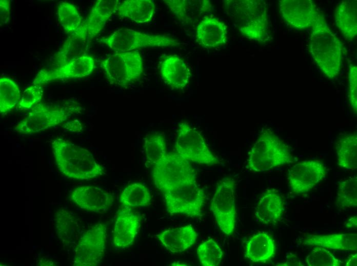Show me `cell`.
Masks as SVG:
<instances>
[{
	"label": "cell",
	"mask_w": 357,
	"mask_h": 266,
	"mask_svg": "<svg viewBox=\"0 0 357 266\" xmlns=\"http://www.w3.org/2000/svg\"><path fill=\"white\" fill-rule=\"evenodd\" d=\"M52 154L60 172L67 178L90 180L104 175V167L87 149L63 138L51 142Z\"/></svg>",
	"instance_id": "cell-1"
},
{
	"label": "cell",
	"mask_w": 357,
	"mask_h": 266,
	"mask_svg": "<svg viewBox=\"0 0 357 266\" xmlns=\"http://www.w3.org/2000/svg\"><path fill=\"white\" fill-rule=\"evenodd\" d=\"M223 8L240 33L257 42L269 38V24L266 3L261 0L224 1Z\"/></svg>",
	"instance_id": "cell-2"
},
{
	"label": "cell",
	"mask_w": 357,
	"mask_h": 266,
	"mask_svg": "<svg viewBox=\"0 0 357 266\" xmlns=\"http://www.w3.org/2000/svg\"><path fill=\"white\" fill-rule=\"evenodd\" d=\"M308 47L313 59L325 75L333 79L339 74L343 45L321 13H319L311 27Z\"/></svg>",
	"instance_id": "cell-3"
},
{
	"label": "cell",
	"mask_w": 357,
	"mask_h": 266,
	"mask_svg": "<svg viewBox=\"0 0 357 266\" xmlns=\"http://www.w3.org/2000/svg\"><path fill=\"white\" fill-rule=\"evenodd\" d=\"M293 162L288 145L267 129L262 132L251 148L246 167L252 172H263Z\"/></svg>",
	"instance_id": "cell-4"
},
{
	"label": "cell",
	"mask_w": 357,
	"mask_h": 266,
	"mask_svg": "<svg viewBox=\"0 0 357 266\" xmlns=\"http://www.w3.org/2000/svg\"><path fill=\"white\" fill-rule=\"evenodd\" d=\"M82 109L74 101L51 105L41 102L31 108L28 115L16 124L14 130L24 135L39 132L64 122Z\"/></svg>",
	"instance_id": "cell-5"
},
{
	"label": "cell",
	"mask_w": 357,
	"mask_h": 266,
	"mask_svg": "<svg viewBox=\"0 0 357 266\" xmlns=\"http://www.w3.org/2000/svg\"><path fill=\"white\" fill-rule=\"evenodd\" d=\"M167 211L171 215L183 214L192 218L203 215L206 196L196 183H189L163 188Z\"/></svg>",
	"instance_id": "cell-6"
},
{
	"label": "cell",
	"mask_w": 357,
	"mask_h": 266,
	"mask_svg": "<svg viewBox=\"0 0 357 266\" xmlns=\"http://www.w3.org/2000/svg\"><path fill=\"white\" fill-rule=\"evenodd\" d=\"M98 42L116 52L133 51L148 47H174L181 44L176 38L166 34H152L131 29L121 28Z\"/></svg>",
	"instance_id": "cell-7"
},
{
	"label": "cell",
	"mask_w": 357,
	"mask_h": 266,
	"mask_svg": "<svg viewBox=\"0 0 357 266\" xmlns=\"http://www.w3.org/2000/svg\"><path fill=\"white\" fill-rule=\"evenodd\" d=\"M109 81L126 86L137 80L143 72L141 55L137 51L115 52L100 61Z\"/></svg>",
	"instance_id": "cell-8"
},
{
	"label": "cell",
	"mask_w": 357,
	"mask_h": 266,
	"mask_svg": "<svg viewBox=\"0 0 357 266\" xmlns=\"http://www.w3.org/2000/svg\"><path fill=\"white\" fill-rule=\"evenodd\" d=\"M174 147L177 154L189 162L207 165L220 163L219 159L210 150L201 133L187 122L179 124Z\"/></svg>",
	"instance_id": "cell-9"
},
{
	"label": "cell",
	"mask_w": 357,
	"mask_h": 266,
	"mask_svg": "<svg viewBox=\"0 0 357 266\" xmlns=\"http://www.w3.org/2000/svg\"><path fill=\"white\" fill-rule=\"evenodd\" d=\"M152 176L154 184L158 190L196 182V172L190 162L176 152L167 153L163 160L153 166Z\"/></svg>",
	"instance_id": "cell-10"
},
{
	"label": "cell",
	"mask_w": 357,
	"mask_h": 266,
	"mask_svg": "<svg viewBox=\"0 0 357 266\" xmlns=\"http://www.w3.org/2000/svg\"><path fill=\"white\" fill-rule=\"evenodd\" d=\"M234 180L225 177L217 184L211 199L210 209L221 231L225 234H233L236 224Z\"/></svg>",
	"instance_id": "cell-11"
},
{
	"label": "cell",
	"mask_w": 357,
	"mask_h": 266,
	"mask_svg": "<svg viewBox=\"0 0 357 266\" xmlns=\"http://www.w3.org/2000/svg\"><path fill=\"white\" fill-rule=\"evenodd\" d=\"M107 228L98 223L86 231L77 243L73 257V265L95 266L104 257L106 245Z\"/></svg>",
	"instance_id": "cell-12"
},
{
	"label": "cell",
	"mask_w": 357,
	"mask_h": 266,
	"mask_svg": "<svg viewBox=\"0 0 357 266\" xmlns=\"http://www.w3.org/2000/svg\"><path fill=\"white\" fill-rule=\"evenodd\" d=\"M325 165L318 160H306L294 164L288 170L289 186L295 194L311 190L326 176Z\"/></svg>",
	"instance_id": "cell-13"
},
{
	"label": "cell",
	"mask_w": 357,
	"mask_h": 266,
	"mask_svg": "<svg viewBox=\"0 0 357 266\" xmlns=\"http://www.w3.org/2000/svg\"><path fill=\"white\" fill-rule=\"evenodd\" d=\"M95 67L93 57L85 55L61 64L56 68L40 70L36 74L33 84L43 85L57 80L83 78L91 75Z\"/></svg>",
	"instance_id": "cell-14"
},
{
	"label": "cell",
	"mask_w": 357,
	"mask_h": 266,
	"mask_svg": "<svg viewBox=\"0 0 357 266\" xmlns=\"http://www.w3.org/2000/svg\"><path fill=\"white\" fill-rule=\"evenodd\" d=\"M279 6L284 20L298 29L311 28L319 13L312 0H280Z\"/></svg>",
	"instance_id": "cell-15"
},
{
	"label": "cell",
	"mask_w": 357,
	"mask_h": 266,
	"mask_svg": "<svg viewBox=\"0 0 357 266\" xmlns=\"http://www.w3.org/2000/svg\"><path fill=\"white\" fill-rule=\"evenodd\" d=\"M69 199L80 208L92 212L107 211L113 205V196L105 189L92 185L77 187L71 191Z\"/></svg>",
	"instance_id": "cell-16"
},
{
	"label": "cell",
	"mask_w": 357,
	"mask_h": 266,
	"mask_svg": "<svg viewBox=\"0 0 357 266\" xmlns=\"http://www.w3.org/2000/svg\"><path fill=\"white\" fill-rule=\"evenodd\" d=\"M140 215L131 208L122 207L119 210L114 224L113 233L114 246L125 248L131 246L141 225Z\"/></svg>",
	"instance_id": "cell-17"
},
{
	"label": "cell",
	"mask_w": 357,
	"mask_h": 266,
	"mask_svg": "<svg viewBox=\"0 0 357 266\" xmlns=\"http://www.w3.org/2000/svg\"><path fill=\"white\" fill-rule=\"evenodd\" d=\"M196 38L203 47L210 49L219 47L227 41V26L217 18L205 15L197 26Z\"/></svg>",
	"instance_id": "cell-18"
},
{
	"label": "cell",
	"mask_w": 357,
	"mask_h": 266,
	"mask_svg": "<svg viewBox=\"0 0 357 266\" xmlns=\"http://www.w3.org/2000/svg\"><path fill=\"white\" fill-rule=\"evenodd\" d=\"M284 211V202L279 192L274 189H268L260 197L255 216L264 225H275L281 219Z\"/></svg>",
	"instance_id": "cell-19"
},
{
	"label": "cell",
	"mask_w": 357,
	"mask_h": 266,
	"mask_svg": "<svg viewBox=\"0 0 357 266\" xmlns=\"http://www.w3.org/2000/svg\"><path fill=\"white\" fill-rule=\"evenodd\" d=\"M160 72L166 83L175 90L185 87L191 77V71L187 64L175 55L164 58L160 64Z\"/></svg>",
	"instance_id": "cell-20"
},
{
	"label": "cell",
	"mask_w": 357,
	"mask_h": 266,
	"mask_svg": "<svg viewBox=\"0 0 357 266\" xmlns=\"http://www.w3.org/2000/svg\"><path fill=\"white\" fill-rule=\"evenodd\" d=\"M171 12L183 24H188L210 13L212 6L208 0H164Z\"/></svg>",
	"instance_id": "cell-21"
},
{
	"label": "cell",
	"mask_w": 357,
	"mask_h": 266,
	"mask_svg": "<svg viewBox=\"0 0 357 266\" xmlns=\"http://www.w3.org/2000/svg\"><path fill=\"white\" fill-rule=\"evenodd\" d=\"M162 245L172 253L183 252L196 241L197 234L190 225L164 230L156 235Z\"/></svg>",
	"instance_id": "cell-22"
},
{
	"label": "cell",
	"mask_w": 357,
	"mask_h": 266,
	"mask_svg": "<svg viewBox=\"0 0 357 266\" xmlns=\"http://www.w3.org/2000/svg\"><path fill=\"white\" fill-rule=\"evenodd\" d=\"M303 243L311 247H321L327 249L343 251H356L357 234L354 233L330 234H307Z\"/></svg>",
	"instance_id": "cell-23"
},
{
	"label": "cell",
	"mask_w": 357,
	"mask_h": 266,
	"mask_svg": "<svg viewBox=\"0 0 357 266\" xmlns=\"http://www.w3.org/2000/svg\"><path fill=\"white\" fill-rule=\"evenodd\" d=\"M119 3L118 0H97L95 2L88 17L84 21L90 42L100 33L113 14L116 12Z\"/></svg>",
	"instance_id": "cell-24"
},
{
	"label": "cell",
	"mask_w": 357,
	"mask_h": 266,
	"mask_svg": "<svg viewBox=\"0 0 357 266\" xmlns=\"http://www.w3.org/2000/svg\"><path fill=\"white\" fill-rule=\"evenodd\" d=\"M89 43L87 29L83 21L81 26L68 37L55 54V59L63 64L86 55Z\"/></svg>",
	"instance_id": "cell-25"
},
{
	"label": "cell",
	"mask_w": 357,
	"mask_h": 266,
	"mask_svg": "<svg viewBox=\"0 0 357 266\" xmlns=\"http://www.w3.org/2000/svg\"><path fill=\"white\" fill-rule=\"evenodd\" d=\"M275 243L272 237L265 232H259L247 241L245 257L253 263H266L275 254Z\"/></svg>",
	"instance_id": "cell-26"
},
{
	"label": "cell",
	"mask_w": 357,
	"mask_h": 266,
	"mask_svg": "<svg viewBox=\"0 0 357 266\" xmlns=\"http://www.w3.org/2000/svg\"><path fill=\"white\" fill-rule=\"evenodd\" d=\"M336 25L346 39L351 41L357 34V1H343L335 10Z\"/></svg>",
	"instance_id": "cell-27"
},
{
	"label": "cell",
	"mask_w": 357,
	"mask_h": 266,
	"mask_svg": "<svg viewBox=\"0 0 357 266\" xmlns=\"http://www.w3.org/2000/svg\"><path fill=\"white\" fill-rule=\"evenodd\" d=\"M155 10V5L152 0H126L120 2L116 12L121 18L142 24L151 19Z\"/></svg>",
	"instance_id": "cell-28"
},
{
	"label": "cell",
	"mask_w": 357,
	"mask_h": 266,
	"mask_svg": "<svg viewBox=\"0 0 357 266\" xmlns=\"http://www.w3.org/2000/svg\"><path fill=\"white\" fill-rule=\"evenodd\" d=\"M338 165L347 170L357 168V135L356 132L344 134L335 143Z\"/></svg>",
	"instance_id": "cell-29"
},
{
	"label": "cell",
	"mask_w": 357,
	"mask_h": 266,
	"mask_svg": "<svg viewBox=\"0 0 357 266\" xmlns=\"http://www.w3.org/2000/svg\"><path fill=\"white\" fill-rule=\"evenodd\" d=\"M55 229L57 235L65 246H71L76 239L78 223L71 212L60 209L55 215Z\"/></svg>",
	"instance_id": "cell-30"
},
{
	"label": "cell",
	"mask_w": 357,
	"mask_h": 266,
	"mask_svg": "<svg viewBox=\"0 0 357 266\" xmlns=\"http://www.w3.org/2000/svg\"><path fill=\"white\" fill-rule=\"evenodd\" d=\"M151 198L147 187L141 183H134L123 189L120 196V202L122 207L132 209L149 206Z\"/></svg>",
	"instance_id": "cell-31"
},
{
	"label": "cell",
	"mask_w": 357,
	"mask_h": 266,
	"mask_svg": "<svg viewBox=\"0 0 357 266\" xmlns=\"http://www.w3.org/2000/svg\"><path fill=\"white\" fill-rule=\"evenodd\" d=\"M21 98L18 85L6 77L0 78V112L5 115L18 105Z\"/></svg>",
	"instance_id": "cell-32"
},
{
	"label": "cell",
	"mask_w": 357,
	"mask_h": 266,
	"mask_svg": "<svg viewBox=\"0 0 357 266\" xmlns=\"http://www.w3.org/2000/svg\"><path fill=\"white\" fill-rule=\"evenodd\" d=\"M335 205L339 208L343 209L356 207V176L345 179L339 183Z\"/></svg>",
	"instance_id": "cell-33"
},
{
	"label": "cell",
	"mask_w": 357,
	"mask_h": 266,
	"mask_svg": "<svg viewBox=\"0 0 357 266\" xmlns=\"http://www.w3.org/2000/svg\"><path fill=\"white\" fill-rule=\"evenodd\" d=\"M58 21L65 31L72 33L82 24V17L76 7L65 1L60 2L57 7Z\"/></svg>",
	"instance_id": "cell-34"
},
{
	"label": "cell",
	"mask_w": 357,
	"mask_h": 266,
	"mask_svg": "<svg viewBox=\"0 0 357 266\" xmlns=\"http://www.w3.org/2000/svg\"><path fill=\"white\" fill-rule=\"evenodd\" d=\"M197 255L202 265L217 266L222 261L223 252L217 242L210 238L199 245Z\"/></svg>",
	"instance_id": "cell-35"
},
{
	"label": "cell",
	"mask_w": 357,
	"mask_h": 266,
	"mask_svg": "<svg viewBox=\"0 0 357 266\" xmlns=\"http://www.w3.org/2000/svg\"><path fill=\"white\" fill-rule=\"evenodd\" d=\"M144 147L147 162L153 166L163 160L167 154L165 140L158 134L146 138Z\"/></svg>",
	"instance_id": "cell-36"
},
{
	"label": "cell",
	"mask_w": 357,
	"mask_h": 266,
	"mask_svg": "<svg viewBox=\"0 0 357 266\" xmlns=\"http://www.w3.org/2000/svg\"><path fill=\"white\" fill-rule=\"evenodd\" d=\"M310 253L306 258V262L308 266H340L341 261L328 249L313 247Z\"/></svg>",
	"instance_id": "cell-37"
},
{
	"label": "cell",
	"mask_w": 357,
	"mask_h": 266,
	"mask_svg": "<svg viewBox=\"0 0 357 266\" xmlns=\"http://www.w3.org/2000/svg\"><path fill=\"white\" fill-rule=\"evenodd\" d=\"M43 96L42 85L32 84L23 92L17 105L20 109L32 108L41 102Z\"/></svg>",
	"instance_id": "cell-38"
},
{
	"label": "cell",
	"mask_w": 357,
	"mask_h": 266,
	"mask_svg": "<svg viewBox=\"0 0 357 266\" xmlns=\"http://www.w3.org/2000/svg\"><path fill=\"white\" fill-rule=\"evenodd\" d=\"M348 99L352 109L357 110V66L350 64L348 73Z\"/></svg>",
	"instance_id": "cell-39"
},
{
	"label": "cell",
	"mask_w": 357,
	"mask_h": 266,
	"mask_svg": "<svg viewBox=\"0 0 357 266\" xmlns=\"http://www.w3.org/2000/svg\"><path fill=\"white\" fill-rule=\"evenodd\" d=\"M10 1H0V22L1 26L6 24L10 20Z\"/></svg>",
	"instance_id": "cell-40"
},
{
	"label": "cell",
	"mask_w": 357,
	"mask_h": 266,
	"mask_svg": "<svg viewBox=\"0 0 357 266\" xmlns=\"http://www.w3.org/2000/svg\"><path fill=\"white\" fill-rule=\"evenodd\" d=\"M276 265L303 266L304 264L299 259L296 255L292 253H286L285 261L282 263H277Z\"/></svg>",
	"instance_id": "cell-41"
},
{
	"label": "cell",
	"mask_w": 357,
	"mask_h": 266,
	"mask_svg": "<svg viewBox=\"0 0 357 266\" xmlns=\"http://www.w3.org/2000/svg\"><path fill=\"white\" fill-rule=\"evenodd\" d=\"M70 123L72 125V126H69L66 125L67 126L65 127L67 130L68 129L70 131H80L82 129V124L77 120H75L73 121H71Z\"/></svg>",
	"instance_id": "cell-42"
},
{
	"label": "cell",
	"mask_w": 357,
	"mask_h": 266,
	"mask_svg": "<svg viewBox=\"0 0 357 266\" xmlns=\"http://www.w3.org/2000/svg\"><path fill=\"white\" fill-rule=\"evenodd\" d=\"M357 227V217L354 216L348 219L345 223V227L347 229H355Z\"/></svg>",
	"instance_id": "cell-43"
},
{
	"label": "cell",
	"mask_w": 357,
	"mask_h": 266,
	"mask_svg": "<svg viewBox=\"0 0 357 266\" xmlns=\"http://www.w3.org/2000/svg\"><path fill=\"white\" fill-rule=\"evenodd\" d=\"M345 266H356L357 265V254H353L350 255L345 264Z\"/></svg>",
	"instance_id": "cell-44"
}]
</instances>
